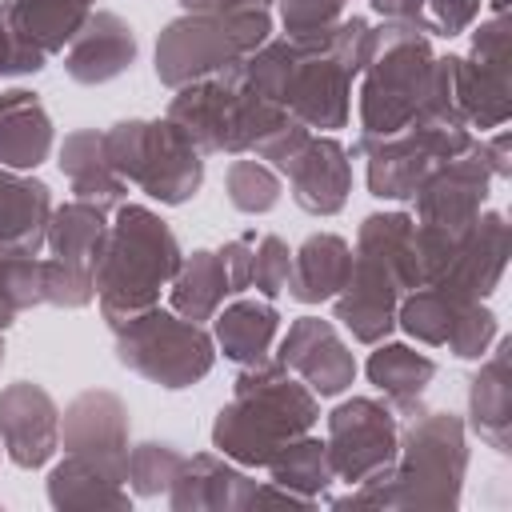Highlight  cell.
<instances>
[{
    "label": "cell",
    "instance_id": "4fadbf2b",
    "mask_svg": "<svg viewBox=\"0 0 512 512\" xmlns=\"http://www.w3.org/2000/svg\"><path fill=\"white\" fill-rule=\"evenodd\" d=\"M508 356H512V340H500L496 352H484L480 356L484 364H480V372L472 376V388H468L472 428L496 452H508V444H512V372H508Z\"/></svg>",
    "mask_w": 512,
    "mask_h": 512
},
{
    "label": "cell",
    "instance_id": "4316f807",
    "mask_svg": "<svg viewBox=\"0 0 512 512\" xmlns=\"http://www.w3.org/2000/svg\"><path fill=\"white\" fill-rule=\"evenodd\" d=\"M460 308H464V304L452 300L448 292L424 288V292H416V296L404 300L400 324H404L416 340H424V344H444L448 332H452V324H456V312H460Z\"/></svg>",
    "mask_w": 512,
    "mask_h": 512
},
{
    "label": "cell",
    "instance_id": "f546056e",
    "mask_svg": "<svg viewBox=\"0 0 512 512\" xmlns=\"http://www.w3.org/2000/svg\"><path fill=\"white\" fill-rule=\"evenodd\" d=\"M228 192H232V204L244 208V212H268V208L276 204V196H280L276 180H272L260 164H252V160L232 164V172H228Z\"/></svg>",
    "mask_w": 512,
    "mask_h": 512
},
{
    "label": "cell",
    "instance_id": "7c38bea8",
    "mask_svg": "<svg viewBox=\"0 0 512 512\" xmlns=\"http://www.w3.org/2000/svg\"><path fill=\"white\" fill-rule=\"evenodd\" d=\"M0 432L8 440V452L16 464L36 468L52 456L56 448V408L52 400L32 388V384H16L0 396Z\"/></svg>",
    "mask_w": 512,
    "mask_h": 512
},
{
    "label": "cell",
    "instance_id": "d6986e66",
    "mask_svg": "<svg viewBox=\"0 0 512 512\" xmlns=\"http://www.w3.org/2000/svg\"><path fill=\"white\" fill-rule=\"evenodd\" d=\"M352 280V256L340 236H312L300 248L296 276H292V296L296 300H328L336 288Z\"/></svg>",
    "mask_w": 512,
    "mask_h": 512
},
{
    "label": "cell",
    "instance_id": "5b68a950",
    "mask_svg": "<svg viewBox=\"0 0 512 512\" xmlns=\"http://www.w3.org/2000/svg\"><path fill=\"white\" fill-rule=\"evenodd\" d=\"M108 164L168 204H180L200 188V160L188 132L176 124H120L108 136Z\"/></svg>",
    "mask_w": 512,
    "mask_h": 512
},
{
    "label": "cell",
    "instance_id": "44dd1931",
    "mask_svg": "<svg viewBox=\"0 0 512 512\" xmlns=\"http://www.w3.org/2000/svg\"><path fill=\"white\" fill-rule=\"evenodd\" d=\"M48 216V188L36 180H12L0 172V240L36 248Z\"/></svg>",
    "mask_w": 512,
    "mask_h": 512
},
{
    "label": "cell",
    "instance_id": "ba28073f",
    "mask_svg": "<svg viewBox=\"0 0 512 512\" xmlns=\"http://www.w3.org/2000/svg\"><path fill=\"white\" fill-rule=\"evenodd\" d=\"M328 432H332V440L324 444L328 464L348 484L352 480L364 484L368 476L384 472L396 460V424L384 404H372V400L340 404L328 420Z\"/></svg>",
    "mask_w": 512,
    "mask_h": 512
},
{
    "label": "cell",
    "instance_id": "52a82bcc",
    "mask_svg": "<svg viewBox=\"0 0 512 512\" xmlns=\"http://www.w3.org/2000/svg\"><path fill=\"white\" fill-rule=\"evenodd\" d=\"M120 360L160 380L164 388H184L212 368V348L208 336L192 324H180L164 312H148L140 320L128 316V328H120Z\"/></svg>",
    "mask_w": 512,
    "mask_h": 512
},
{
    "label": "cell",
    "instance_id": "5bb4252c",
    "mask_svg": "<svg viewBox=\"0 0 512 512\" xmlns=\"http://www.w3.org/2000/svg\"><path fill=\"white\" fill-rule=\"evenodd\" d=\"M284 364H292L296 372H304L308 384L316 392H324V396L340 392L352 380V372H356V364L344 352V344L336 340V332L324 320H312V316L300 320L288 332V340H284Z\"/></svg>",
    "mask_w": 512,
    "mask_h": 512
},
{
    "label": "cell",
    "instance_id": "ffe728a7",
    "mask_svg": "<svg viewBox=\"0 0 512 512\" xmlns=\"http://www.w3.org/2000/svg\"><path fill=\"white\" fill-rule=\"evenodd\" d=\"M368 376L376 388H384L392 396L396 408L412 412L420 408V392L428 388V380L436 376V364L412 348H400V344H388L380 352H372L368 360Z\"/></svg>",
    "mask_w": 512,
    "mask_h": 512
},
{
    "label": "cell",
    "instance_id": "3957f363",
    "mask_svg": "<svg viewBox=\"0 0 512 512\" xmlns=\"http://www.w3.org/2000/svg\"><path fill=\"white\" fill-rule=\"evenodd\" d=\"M376 48L384 56L376 60V68L364 84V132L368 136H396L432 100L440 60H432L428 44L404 24L380 32Z\"/></svg>",
    "mask_w": 512,
    "mask_h": 512
},
{
    "label": "cell",
    "instance_id": "1f68e13d",
    "mask_svg": "<svg viewBox=\"0 0 512 512\" xmlns=\"http://www.w3.org/2000/svg\"><path fill=\"white\" fill-rule=\"evenodd\" d=\"M252 280L260 284V292H268V296H276L280 292V284L288 280V248L280 244V240H264L260 244V256H252Z\"/></svg>",
    "mask_w": 512,
    "mask_h": 512
},
{
    "label": "cell",
    "instance_id": "277c9868",
    "mask_svg": "<svg viewBox=\"0 0 512 512\" xmlns=\"http://www.w3.org/2000/svg\"><path fill=\"white\" fill-rule=\"evenodd\" d=\"M100 256L104 260H96V264H100L104 308L108 312L128 308V316H132V312L148 308L156 288L172 276V268H176V240L144 208H124L120 224L112 232V244Z\"/></svg>",
    "mask_w": 512,
    "mask_h": 512
},
{
    "label": "cell",
    "instance_id": "d4e9b609",
    "mask_svg": "<svg viewBox=\"0 0 512 512\" xmlns=\"http://www.w3.org/2000/svg\"><path fill=\"white\" fill-rule=\"evenodd\" d=\"M224 292H232V288H228V272H224V264H220L212 252H196V256L184 264L172 300H176V308H180L184 316L204 320V316L224 300Z\"/></svg>",
    "mask_w": 512,
    "mask_h": 512
},
{
    "label": "cell",
    "instance_id": "8fae6325",
    "mask_svg": "<svg viewBox=\"0 0 512 512\" xmlns=\"http://www.w3.org/2000/svg\"><path fill=\"white\" fill-rule=\"evenodd\" d=\"M68 448L72 456H84L100 464L108 476H128V452H124V408L108 392H88L68 408Z\"/></svg>",
    "mask_w": 512,
    "mask_h": 512
},
{
    "label": "cell",
    "instance_id": "e0dca14e",
    "mask_svg": "<svg viewBox=\"0 0 512 512\" xmlns=\"http://www.w3.org/2000/svg\"><path fill=\"white\" fill-rule=\"evenodd\" d=\"M48 144H52L48 116L40 112L32 92H8L0 100V160L28 168V164H40Z\"/></svg>",
    "mask_w": 512,
    "mask_h": 512
},
{
    "label": "cell",
    "instance_id": "ac0fdd59",
    "mask_svg": "<svg viewBox=\"0 0 512 512\" xmlns=\"http://www.w3.org/2000/svg\"><path fill=\"white\" fill-rule=\"evenodd\" d=\"M184 472H176V488H172V504L176 508H224V504H248L252 500V484L216 464L212 456H196L192 464H180Z\"/></svg>",
    "mask_w": 512,
    "mask_h": 512
},
{
    "label": "cell",
    "instance_id": "484cf974",
    "mask_svg": "<svg viewBox=\"0 0 512 512\" xmlns=\"http://www.w3.org/2000/svg\"><path fill=\"white\" fill-rule=\"evenodd\" d=\"M272 472H276V480L280 484H288V488H300L304 496H312V492H320V488H328L332 484V464H328V448L324 444H316V440H300V444H284L272 460Z\"/></svg>",
    "mask_w": 512,
    "mask_h": 512
},
{
    "label": "cell",
    "instance_id": "d6a6232c",
    "mask_svg": "<svg viewBox=\"0 0 512 512\" xmlns=\"http://www.w3.org/2000/svg\"><path fill=\"white\" fill-rule=\"evenodd\" d=\"M508 140H512V132L500 128L492 140H480V144H476V148H480V160L488 164L492 176H508V172H512V164H508Z\"/></svg>",
    "mask_w": 512,
    "mask_h": 512
},
{
    "label": "cell",
    "instance_id": "7402d4cb",
    "mask_svg": "<svg viewBox=\"0 0 512 512\" xmlns=\"http://www.w3.org/2000/svg\"><path fill=\"white\" fill-rule=\"evenodd\" d=\"M372 4L396 24L432 36H456L480 16V0H372Z\"/></svg>",
    "mask_w": 512,
    "mask_h": 512
},
{
    "label": "cell",
    "instance_id": "9a60e30c",
    "mask_svg": "<svg viewBox=\"0 0 512 512\" xmlns=\"http://www.w3.org/2000/svg\"><path fill=\"white\" fill-rule=\"evenodd\" d=\"M132 52H136V40L124 28V20L100 12L80 24V40L68 56V72L84 84H100V80H112L116 72H124L132 64Z\"/></svg>",
    "mask_w": 512,
    "mask_h": 512
},
{
    "label": "cell",
    "instance_id": "836d02e7",
    "mask_svg": "<svg viewBox=\"0 0 512 512\" xmlns=\"http://www.w3.org/2000/svg\"><path fill=\"white\" fill-rule=\"evenodd\" d=\"M80 4H84V0H80Z\"/></svg>",
    "mask_w": 512,
    "mask_h": 512
},
{
    "label": "cell",
    "instance_id": "7a4b0ae2",
    "mask_svg": "<svg viewBox=\"0 0 512 512\" xmlns=\"http://www.w3.org/2000/svg\"><path fill=\"white\" fill-rule=\"evenodd\" d=\"M312 420H316V404L304 388H296L280 372H256L240 380L236 404L220 412L212 440L220 452L244 464H268Z\"/></svg>",
    "mask_w": 512,
    "mask_h": 512
},
{
    "label": "cell",
    "instance_id": "4dcf8cb0",
    "mask_svg": "<svg viewBox=\"0 0 512 512\" xmlns=\"http://www.w3.org/2000/svg\"><path fill=\"white\" fill-rule=\"evenodd\" d=\"M344 0H284V24L300 36L312 32H328V24L336 20Z\"/></svg>",
    "mask_w": 512,
    "mask_h": 512
},
{
    "label": "cell",
    "instance_id": "cb8c5ba5",
    "mask_svg": "<svg viewBox=\"0 0 512 512\" xmlns=\"http://www.w3.org/2000/svg\"><path fill=\"white\" fill-rule=\"evenodd\" d=\"M216 328H220L224 356L252 364V360H264V348L276 332V312L268 304H232Z\"/></svg>",
    "mask_w": 512,
    "mask_h": 512
},
{
    "label": "cell",
    "instance_id": "2e32d148",
    "mask_svg": "<svg viewBox=\"0 0 512 512\" xmlns=\"http://www.w3.org/2000/svg\"><path fill=\"white\" fill-rule=\"evenodd\" d=\"M284 172H292L296 200L308 212H336L348 196V164H344L340 144H332V140L304 144Z\"/></svg>",
    "mask_w": 512,
    "mask_h": 512
},
{
    "label": "cell",
    "instance_id": "6da1fadb",
    "mask_svg": "<svg viewBox=\"0 0 512 512\" xmlns=\"http://www.w3.org/2000/svg\"><path fill=\"white\" fill-rule=\"evenodd\" d=\"M468 468L464 424L452 412H428L412 424L400 464L364 480L356 504H400V508H456Z\"/></svg>",
    "mask_w": 512,
    "mask_h": 512
},
{
    "label": "cell",
    "instance_id": "30bf717a",
    "mask_svg": "<svg viewBox=\"0 0 512 512\" xmlns=\"http://www.w3.org/2000/svg\"><path fill=\"white\" fill-rule=\"evenodd\" d=\"M240 52V40L228 32L224 20H180L164 32L156 48V72L168 84H184L212 68H224Z\"/></svg>",
    "mask_w": 512,
    "mask_h": 512
},
{
    "label": "cell",
    "instance_id": "f1b7e54d",
    "mask_svg": "<svg viewBox=\"0 0 512 512\" xmlns=\"http://www.w3.org/2000/svg\"><path fill=\"white\" fill-rule=\"evenodd\" d=\"M180 464L184 460H180V452H172V444H140L132 464H128V472H132L136 492L152 496V492H160V488H168L176 480Z\"/></svg>",
    "mask_w": 512,
    "mask_h": 512
},
{
    "label": "cell",
    "instance_id": "603a6c76",
    "mask_svg": "<svg viewBox=\"0 0 512 512\" xmlns=\"http://www.w3.org/2000/svg\"><path fill=\"white\" fill-rule=\"evenodd\" d=\"M120 480L108 476L100 464L72 456L68 464H60L48 480V496L52 504H124L128 496L116 488Z\"/></svg>",
    "mask_w": 512,
    "mask_h": 512
},
{
    "label": "cell",
    "instance_id": "8992f818",
    "mask_svg": "<svg viewBox=\"0 0 512 512\" xmlns=\"http://www.w3.org/2000/svg\"><path fill=\"white\" fill-rule=\"evenodd\" d=\"M452 96H456L464 124H476V128L508 124V116H512V44H508L504 12L484 20L472 36L468 60H456Z\"/></svg>",
    "mask_w": 512,
    "mask_h": 512
},
{
    "label": "cell",
    "instance_id": "9c48e42d",
    "mask_svg": "<svg viewBox=\"0 0 512 512\" xmlns=\"http://www.w3.org/2000/svg\"><path fill=\"white\" fill-rule=\"evenodd\" d=\"M488 180H492V172L480 160L476 144L464 156L432 164V172L416 188L420 220L428 228H464V224H472L480 216L484 200H488Z\"/></svg>",
    "mask_w": 512,
    "mask_h": 512
},
{
    "label": "cell",
    "instance_id": "83f0119b",
    "mask_svg": "<svg viewBox=\"0 0 512 512\" xmlns=\"http://www.w3.org/2000/svg\"><path fill=\"white\" fill-rule=\"evenodd\" d=\"M496 340V316L484 308V300H472L456 312V324L448 332V348L452 356H464V360H480L488 352V344Z\"/></svg>",
    "mask_w": 512,
    "mask_h": 512
}]
</instances>
